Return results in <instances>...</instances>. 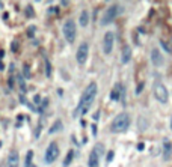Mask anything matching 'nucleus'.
Masks as SVG:
<instances>
[{
	"label": "nucleus",
	"instance_id": "26",
	"mask_svg": "<svg viewBox=\"0 0 172 167\" xmlns=\"http://www.w3.org/2000/svg\"><path fill=\"white\" fill-rule=\"evenodd\" d=\"M171 129H172V117H171Z\"/></svg>",
	"mask_w": 172,
	"mask_h": 167
},
{
	"label": "nucleus",
	"instance_id": "9",
	"mask_svg": "<svg viewBox=\"0 0 172 167\" xmlns=\"http://www.w3.org/2000/svg\"><path fill=\"white\" fill-rule=\"evenodd\" d=\"M20 164V155L17 151H11L8 155V160H6V167H18Z\"/></svg>",
	"mask_w": 172,
	"mask_h": 167
},
{
	"label": "nucleus",
	"instance_id": "23",
	"mask_svg": "<svg viewBox=\"0 0 172 167\" xmlns=\"http://www.w3.org/2000/svg\"><path fill=\"white\" fill-rule=\"evenodd\" d=\"M27 15H29V17L32 15V8H30V6H27Z\"/></svg>",
	"mask_w": 172,
	"mask_h": 167
},
{
	"label": "nucleus",
	"instance_id": "2",
	"mask_svg": "<svg viewBox=\"0 0 172 167\" xmlns=\"http://www.w3.org/2000/svg\"><path fill=\"white\" fill-rule=\"evenodd\" d=\"M129 126H130V116L127 113H119L113 119L110 129H112V133H124V131L129 129Z\"/></svg>",
	"mask_w": 172,
	"mask_h": 167
},
{
	"label": "nucleus",
	"instance_id": "21",
	"mask_svg": "<svg viewBox=\"0 0 172 167\" xmlns=\"http://www.w3.org/2000/svg\"><path fill=\"white\" fill-rule=\"evenodd\" d=\"M33 32H35V29H33V27L29 29V36H32V35H33Z\"/></svg>",
	"mask_w": 172,
	"mask_h": 167
},
{
	"label": "nucleus",
	"instance_id": "16",
	"mask_svg": "<svg viewBox=\"0 0 172 167\" xmlns=\"http://www.w3.org/2000/svg\"><path fill=\"white\" fill-rule=\"evenodd\" d=\"M72 155H74L72 151H70V152L67 153V158H65V161H63V164H65V166H68V164L72 161Z\"/></svg>",
	"mask_w": 172,
	"mask_h": 167
},
{
	"label": "nucleus",
	"instance_id": "5",
	"mask_svg": "<svg viewBox=\"0 0 172 167\" xmlns=\"http://www.w3.org/2000/svg\"><path fill=\"white\" fill-rule=\"evenodd\" d=\"M59 157V146L56 141H51L48 145V148L45 149V155H44V163L45 164H53Z\"/></svg>",
	"mask_w": 172,
	"mask_h": 167
},
{
	"label": "nucleus",
	"instance_id": "19",
	"mask_svg": "<svg viewBox=\"0 0 172 167\" xmlns=\"http://www.w3.org/2000/svg\"><path fill=\"white\" fill-rule=\"evenodd\" d=\"M45 63H47V75L50 77V75H51V68H50V62H48V60H45Z\"/></svg>",
	"mask_w": 172,
	"mask_h": 167
},
{
	"label": "nucleus",
	"instance_id": "4",
	"mask_svg": "<svg viewBox=\"0 0 172 167\" xmlns=\"http://www.w3.org/2000/svg\"><path fill=\"white\" fill-rule=\"evenodd\" d=\"M62 32H63V36H65L67 42L72 44V42L76 41V33H77V29H76V23H74L72 20H67V21L63 23Z\"/></svg>",
	"mask_w": 172,
	"mask_h": 167
},
{
	"label": "nucleus",
	"instance_id": "20",
	"mask_svg": "<svg viewBox=\"0 0 172 167\" xmlns=\"http://www.w3.org/2000/svg\"><path fill=\"white\" fill-rule=\"evenodd\" d=\"M112 160H113V152H112V151H110V152L107 153V163H110V161H112Z\"/></svg>",
	"mask_w": 172,
	"mask_h": 167
},
{
	"label": "nucleus",
	"instance_id": "25",
	"mask_svg": "<svg viewBox=\"0 0 172 167\" xmlns=\"http://www.w3.org/2000/svg\"><path fill=\"white\" fill-rule=\"evenodd\" d=\"M24 72H26V77H29V66H24Z\"/></svg>",
	"mask_w": 172,
	"mask_h": 167
},
{
	"label": "nucleus",
	"instance_id": "24",
	"mask_svg": "<svg viewBox=\"0 0 172 167\" xmlns=\"http://www.w3.org/2000/svg\"><path fill=\"white\" fill-rule=\"evenodd\" d=\"M137 149H139V151H142L143 149V143H139V145H137Z\"/></svg>",
	"mask_w": 172,
	"mask_h": 167
},
{
	"label": "nucleus",
	"instance_id": "7",
	"mask_svg": "<svg viewBox=\"0 0 172 167\" xmlns=\"http://www.w3.org/2000/svg\"><path fill=\"white\" fill-rule=\"evenodd\" d=\"M113 42H115V35L113 32H106L104 39H103V50L106 54H110L113 50Z\"/></svg>",
	"mask_w": 172,
	"mask_h": 167
},
{
	"label": "nucleus",
	"instance_id": "27",
	"mask_svg": "<svg viewBox=\"0 0 172 167\" xmlns=\"http://www.w3.org/2000/svg\"><path fill=\"white\" fill-rule=\"evenodd\" d=\"M30 167H36V166H30Z\"/></svg>",
	"mask_w": 172,
	"mask_h": 167
},
{
	"label": "nucleus",
	"instance_id": "18",
	"mask_svg": "<svg viewBox=\"0 0 172 167\" xmlns=\"http://www.w3.org/2000/svg\"><path fill=\"white\" fill-rule=\"evenodd\" d=\"M60 128H62V124H60V122H59V121H57L56 124H55V125H53V128H51V129H50V133H55V131H59V129H60Z\"/></svg>",
	"mask_w": 172,
	"mask_h": 167
},
{
	"label": "nucleus",
	"instance_id": "3",
	"mask_svg": "<svg viewBox=\"0 0 172 167\" xmlns=\"http://www.w3.org/2000/svg\"><path fill=\"white\" fill-rule=\"evenodd\" d=\"M153 92H154V97H156V99H157L158 102H162V104H166L168 102L169 93H168V89H166V86L163 83L156 82L154 83V87H153Z\"/></svg>",
	"mask_w": 172,
	"mask_h": 167
},
{
	"label": "nucleus",
	"instance_id": "11",
	"mask_svg": "<svg viewBox=\"0 0 172 167\" xmlns=\"http://www.w3.org/2000/svg\"><path fill=\"white\" fill-rule=\"evenodd\" d=\"M171 155H172V143L169 140H165V143H163V158L168 161L171 158Z\"/></svg>",
	"mask_w": 172,
	"mask_h": 167
},
{
	"label": "nucleus",
	"instance_id": "14",
	"mask_svg": "<svg viewBox=\"0 0 172 167\" xmlns=\"http://www.w3.org/2000/svg\"><path fill=\"white\" fill-rule=\"evenodd\" d=\"M79 21H80V26H82V27L88 26V23H89V14H88V11H82Z\"/></svg>",
	"mask_w": 172,
	"mask_h": 167
},
{
	"label": "nucleus",
	"instance_id": "10",
	"mask_svg": "<svg viewBox=\"0 0 172 167\" xmlns=\"http://www.w3.org/2000/svg\"><path fill=\"white\" fill-rule=\"evenodd\" d=\"M151 62H153L154 66H162V65H163L165 59H163V56H162V53H160V50L154 48V50L151 51Z\"/></svg>",
	"mask_w": 172,
	"mask_h": 167
},
{
	"label": "nucleus",
	"instance_id": "15",
	"mask_svg": "<svg viewBox=\"0 0 172 167\" xmlns=\"http://www.w3.org/2000/svg\"><path fill=\"white\" fill-rule=\"evenodd\" d=\"M119 90H121V86H116L113 89V92H112V99H113V101H118V99H119V95H121Z\"/></svg>",
	"mask_w": 172,
	"mask_h": 167
},
{
	"label": "nucleus",
	"instance_id": "12",
	"mask_svg": "<svg viewBox=\"0 0 172 167\" xmlns=\"http://www.w3.org/2000/svg\"><path fill=\"white\" fill-rule=\"evenodd\" d=\"M98 157L100 153L97 151H92L89 155V167H98Z\"/></svg>",
	"mask_w": 172,
	"mask_h": 167
},
{
	"label": "nucleus",
	"instance_id": "17",
	"mask_svg": "<svg viewBox=\"0 0 172 167\" xmlns=\"http://www.w3.org/2000/svg\"><path fill=\"white\" fill-rule=\"evenodd\" d=\"M32 157H33V152H32V151H29V152H27V157H26V164H24V167H30Z\"/></svg>",
	"mask_w": 172,
	"mask_h": 167
},
{
	"label": "nucleus",
	"instance_id": "1",
	"mask_svg": "<svg viewBox=\"0 0 172 167\" xmlns=\"http://www.w3.org/2000/svg\"><path fill=\"white\" fill-rule=\"evenodd\" d=\"M97 97V83H89L88 84V87L85 89V92H83V95L80 98V102H79V105H77V109L74 111V116H79V114H85L86 111L91 109V105H92V102H94V99Z\"/></svg>",
	"mask_w": 172,
	"mask_h": 167
},
{
	"label": "nucleus",
	"instance_id": "6",
	"mask_svg": "<svg viewBox=\"0 0 172 167\" xmlns=\"http://www.w3.org/2000/svg\"><path fill=\"white\" fill-rule=\"evenodd\" d=\"M121 12H122V8L118 6V5H113V6L107 8V9H106V14H104V17H103L101 24H110L115 18L121 14Z\"/></svg>",
	"mask_w": 172,
	"mask_h": 167
},
{
	"label": "nucleus",
	"instance_id": "13",
	"mask_svg": "<svg viewBox=\"0 0 172 167\" xmlns=\"http://www.w3.org/2000/svg\"><path fill=\"white\" fill-rule=\"evenodd\" d=\"M130 57H131V50H130L129 45H125V47L122 48V57H121L122 63H129V62H130Z\"/></svg>",
	"mask_w": 172,
	"mask_h": 167
},
{
	"label": "nucleus",
	"instance_id": "8",
	"mask_svg": "<svg viewBox=\"0 0 172 167\" xmlns=\"http://www.w3.org/2000/svg\"><path fill=\"white\" fill-rule=\"evenodd\" d=\"M88 53H89V45H88V42H83V44L77 48V54H76V59H77V63H79V65H83L86 62Z\"/></svg>",
	"mask_w": 172,
	"mask_h": 167
},
{
	"label": "nucleus",
	"instance_id": "22",
	"mask_svg": "<svg viewBox=\"0 0 172 167\" xmlns=\"http://www.w3.org/2000/svg\"><path fill=\"white\" fill-rule=\"evenodd\" d=\"M143 84H139V87H137V90H136V93H141V90H142Z\"/></svg>",
	"mask_w": 172,
	"mask_h": 167
}]
</instances>
